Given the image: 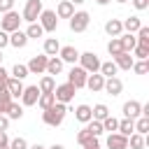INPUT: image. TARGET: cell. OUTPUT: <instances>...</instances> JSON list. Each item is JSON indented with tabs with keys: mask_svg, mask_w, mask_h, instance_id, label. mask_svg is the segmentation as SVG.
Here are the masks:
<instances>
[{
	"mask_svg": "<svg viewBox=\"0 0 149 149\" xmlns=\"http://www.w3.org/2000/svg\"><path fill=\"white\" fill-rule=\"evenodd\" d=\"M135 133H137V135H147V133H149V119H147V116H140V119L135 121Z\"/></svg>",
	"mask_w": 149,
	"mask_h": 149,
	"instance_id": "cell-36",
	"label": "cell"
},
{
	"mask_svg": "<svg viewBox=\"0 0 149 149\" xmlns=\"http://www.w3.org/2000/svg\"><path fill=\"white\" fill-rule=\"evenodd\" d=\"M86 77H88V72L81 70V68L77 65V68L70 70V74H68V84H72L74 88H84V86H86Z\"/></svg>",
	"mask_w": 149,
	"mask_h": 149,
	"instance_id": "cell-9",
	"label": "cell"
},
{
	"mask_svg": "<svg viewBox=\"0 0 149 149\" xmlns=\"http://www.w3.org/2000/svg\"><path fill=\"white\" fill-rule=\"evenodd\" d=\"M40 26H42L44 33H54V30L58 28V16H56V12H54V9H42V14H40Z\"/></svg>",
	"mask_w": 149,
	"mask_h": 149,
	"instance_id": "cell-5",
	"label": "cell"
},
{
	"mask_svg": "<svg viewBox=\"0 0 149 149\" xmlns=\"http://www.w3.org/2000/svg\"><path fill=\"white\" fill-rule=\"evenodd\" d=\"M42 0H28L26 7H23V14H21V21H28V23H37L40 14H42Z\"/></svg>",
	"mask_w": 149,
	"mask_h": 149,
	"instance_id": "cell-2",
	"label": "cell"
},
{
	"mask_svg": "<svg viewBox=\"0 0 149 149\" xmlns=\"http://www.w3.org/2000/svg\"><path fill=\"white\" fill-rule=\"evenodd\" d=\"M7 74H9V72H7V70L0 65V84H2V81H7Z\"/></svg>",
	"mask_w": 149,
	"mask_h": 149,
	"instance_id": "cell-51",
	"label": "cell"
},
{
	"mask_svg": "<svg viewBox=\"0 0 149 149\" xmlns=\"http://www.w3.org/2000/svg\"><path fill=\"white\" fill-rule=\"evenodd\" d=\"M54 102H56L54 93H40V98H37V105H40L42 109H49V107H51Z\"/></svg>",
	"mask_w": 149,
	"mask_h": 149,
	"instance_id": "cell-32",
	"label": "cell"
},
{
	"mask_svg": "<svg viewBox=\"0 0 149 149\" xmlns=\"http://www.w3.org/2000/svg\"><path fill=\"white\" fill-rule=\"evenodd\" d=\"M37 98H40V88H37V84H35V86H23L21 102H23L26 107H30V105H37Z\"/></svg>",
	"mask_w": 149,
	"mask_h": 149,
	"instance_id": "cell-10",
	"label": "cell"
},
{
	"mask_svg": "<svg viewBox=\"0 0 149 149\" xmlns=\"http://www.w3.org/2000/svg\"><path fill=\"white\" fill-rule=\"evenodd\" d=\"M121 26H123V30H128V33H137L140 28H142V21H140V16H128L126 21H121Z\"/></svg>",
	"mask_w": 149,
	"mask_h": 149,
	"instance_id": "cell-24",
	"label": "cell"
},
{
	"mask_svg": "<svg viewBox=\"0 0 149 149\" xmlns=\"http://www.w3.org/2000/svg\"><path fill=\"white\" fill-rule=\"evenodd\" d=\"M72 14H74V5H72L70 0H61L58 7H56V16H58V19H70Z\"/></svg>",
	"mask_w": 149,
	"mask_h": 149,
	"instance_id": "cell-16",
	"label": "cell"
},
{
	"mask_svg": "<svg viewBox=\"0 0 149 149\" xmlns=\"http://www.w3.org/2000/svg\"><path fill=\"white\" fill-rule=\"evenodd\" d=\"M14 9V0H0V14H7Z\"/></svg>",
	"mask_w": 149,
	"mask_h": 149,
	"instance_id": "cell-45",
	"label": "cell"
},
{
	"mask_svg": "<svg viewBox=\"0 0 149 149\" xmlns=\"http://www.w3.org/2000/svg\"><path fill=\"white\" fill-rule=\"evenodd\" d=\"M23 33H26V37H28V40H37V37H42V35H44V30H42V26H40V23H30V26H28V30H23Z\"/></svg>",
	"mask_w": 149,
	"mask_h": 149,
	"instance_id": "cell-31",
	"label": "cell"
},
{
	"mask_svg": "<svg viewBox=\"0 0 149 149\" xmlns=\"http://www.w3.org/2000/svg\"><path fill=\"white\" fill-rule=\"evenodd\" d=\"M116 2H128V0H116Z\"/></svg>",
	"mask_w": 149,
	"mask_h": 149,
	"instance_id": "cell-58",
	"label": "cell"
},
{
	"mask_svg": "<svg viewBox=\"0 0 149 149\" xmlns=\"http://www.w3.org/2000/svg\"><path fill=\"white\" fill-rule=\"evenodd\" d=\"M9 44H12L14 49H23V47L28 44L26 33H23V30H14V33H9Z\"/></svg>",
	"mask_w": 149,
	"mask_h": 149,
	"instance_id": "cell-17",
	"label": "cell"
},
{
	"mask_svg": "<svg viewBox=\"0 0 149 149\" xmlns=\"http://www.w3.org/2000/svg\"><path fill=\"white\" fill-rule=\"evenodd\" d=\"M133 2V7L137 9V12H144L147 7H149V0H130Z\"/></svg>",
	"mask_w": 149,
	"mask_h": 149,
	"instance_id": "cell-46",
	"label": "cell"
},
{
	"mask_svg": "<svg viewBox=\"0 0 149 149\" xmlns=\"http://www.w3.org/2000/svg\"><path fill=\"white\" fill-rule=\"evenodd\" d=\"M107 116H109V107H107V105L98 102L95 107H91V119H93V121H102V119H107Z\"/></svg>",
	"mask_w": 149,
	"mask_h": 149,
	"instance_id": "cell-23",
	"label": "cell"
},
{
	"mask_svg": "<svg viewBox=\"0 0 149 149\" xmlns=\"http://www.w3.org/2000/svg\"><path fill=\"white\" fill-rule=\"evenodd\" d=\"M102 91H107L109 95H119V93L123 91V81H121L119 77H109V79H105Z\"/></svg>",
	"mask_w": 149,
	"mask_h": 149,
	"instance_id": "cell-14",
	"label": "cell"
},
{
	"mask_svg": "<svg viewBox=\"0 0 149 149\" xmlns=\"http://www.w3.org/2000/svg\"><path fill=\"white\" fill-rule=\"evenodd\" d=\"M47 61H49V56H44V54L33 56L30 63L26 65L28 68V74H42V72H47Z\"/></svg>",
	"mask_w": 149,
	"mask_h": 149,
	"instance_id": "cell-8",
	"label": "cell"
},
{
	"mask_svg": "<svg viewBox=\"0 0 149 149\" xmlns=\"http://www.w3.org/2000/svg\"><path fill=\"white\" fill-rule=\"evenodd\" d=\"M19 26H21V16L12 9V12H7L2 19H0V30H5L7 35L9 33H14V30H19Z\"/></svg>",
	"mask_w": 149,
	"mask_h": 149,
	"instance_id": "cell-6",
	"label": "cell"
},
{
	"mask_svg": "<svg viewBox=\"0 0 149 149\" xmlns=\"http://www.w3.org/2000/svg\"><path fill=\"white\" fill-rule=\"evenodd\" d=\"M88 23H91L88 12H74V14L70 16V30H72V33H84V30L88 28Z\"/></svg>",
	"mask_w": 149,
	"mask_h": 149,
	"instance_id": "cell-4",
	"label": "cell"
},
{
	"mask_svg": "<svg viewBox=\"0 0 149 149\" xmlns=\"http://www.w3.org/2000/svg\"><path fill=\"white\" fill-rule=\"evenodd\" d=\"M98 5H107V2H112V0H95Z\"/></svg>",
	"mask_w": 149,
	"mask_h": 149,
	"instance_id": "cell-54",
	"label": "cell"
},
{
	"mask_svg": "<svg viewBox=\"0 0 149 149\" xmlns=\"http://www.w3.org/2000/svg\"><path fill=\"white\" fill-rule=\"evenodd\" d=\"M116 133H121L123 137L133 135V133H135V121H133V119H121V121H119V128H116Z\"/></svg>",
	"mask_w": 149,
	"mask_h": 149,
	"instance_id": "cell-26",
	"label": "cell"
},
{
	"mask_svg": "<svg viewBox=\"0 0 149 149\" xmlns=\"http://www.w3.org/2000/svg\"><path fill=\"white\" fill-rule=\"evenodd\" d=\"M28 149H44L42 144H33V147H28Z\"/></svg>",
	"mask_w": 149,
	"mask_h": 149,
	"instance_id": "cell-52",
	"label": "cell"
},
{
	"mask_svg": "<svg viewBox=\"0 0 149 149\" xmlns=\"http://www.w3.org/2000/svg\"><path fill=\"white\" fill-rule=\"evenodd\" d=\"M9 149H28V142L23 137H14V140H9Z\"/></svg>",
	"mask_w": 149,
	"mask_h": 149,
	"instance_id": "cell-44",
	"label": "cell"
},
{
	"mask_svg": "<svg viewBox=\"0 0 149 149\" xmlns=\"http://www.w3.org/2000/svg\"><path fill=\"white\" fill-rule=\"evenodd\" d=\"M86 130H88L93 137H98V135H102V133H105V130H102V123H100V121H93V119L86 123Z\"/></svg>",
	"mask_w": 149,
	"mask_h": 149,
	"instance_id": "cell-39",
	"label": "cell"
},
{
	"mask_svg": "<svg viewBox=\"0 0 149 149\" xmlns=\"http://www.w3.org/2000/svg\"><path fill=\"white\" fill-rule=\"evenodd\" d=\"M137 116H142V102H137V100H128V102H123V119H137Z\"/></svg>",
	"mask_w": 149,
	"mask_h": 149,
	"instance_id": "cell-11",
	"label": "cell"
},
{
	"mask_svg": "<svg viewBox=\"0 0 149 149\" xmlns=\"http://www.w3.org/2000/svg\"><path fill=\"white\" fill-rule=\"evenodd\" d=\"M135 40H137V44H140V47H149V28H147V26H142V28L137 30V37H135Z\"/></svg>",
	"mask_w": 149,
	"mask_h": 149,
	"instance_id": "cell-37",
	"label": "cell"
},
{
	"mask_svg": "<svg viewBox=\"0 0 149 149\" xmlns=\"http://www.w3.org/2000/svg\"><path fill=\"white\" fill-rule=\"evenodd\" d=\"M7 126H9V119L5 114H0V130H7Z\"/></svg>",
	"mask_w": 149,
	"mask_h": 149,
	"instance_id": "cell-50",
	"label": "cell"
},
{
	"mask_svg": "<svg viewBox=\"0 0 149 149\" xmlns=\"http://www.w3.org/2000/svg\"><path fill=\"white\" fill-rule=\"evenodd\" d=\"M0 149H9V147H0Z\"/></svg>",
	"mask_w": 149,
	"mask_h": 149,
	"instance_id": "cell-59",
	"label": "cell"
},
{
	"mask_svg": "<svg viewBox=\"0 0 149 149\" xmlns=\"http://www.w3.org/2000/svg\"><path fill=\"white\" fill-rule=\"evenodd\" d=\"M79 68L86 70L88 74H93V72L100 70V58L93 51H84V54H79Z\"/></svg>",
	"mask_w": 149,
	"mask_h": 149,
	"instance_id": "cell-3",
	"label": "cell"
},
{
	"mask_svg": "<svg viewBox=\"0 0 149 149\" xmlns=\"http://www.w3.org/2000/svg\"><path fill=\"white\" fill-rule=\"evenodd\" d=\"M0 147H9V137H7V130H0Z\"/></svg>",
	"mask_w": 149,
	"mask_h": 149,
	"instance_id": "cell-48",
	"label": "cell"
},
{
	"mask_svg": "<svg viewBox=\"0 0 149 149\" xmlns=\"http://www.w3.org/2000/svg\"><path fill=\"white\" fill-rule=\"evenodd\" d=\"M12 77H14V79H19V81H21V79H26V77H28V68H26V65H21V63H16V65L12 68Z\"/></svg>",
	"mask_w": 149,
	"mask_h": 149,
	"instance_id": "cell-38",
	"label": "cell"
},
{
	"mask_svg": "<svg viewBox=\"0 0 149 149\" xmlns=\"http://www.w3.org/2000/svg\"><path fill=\"white\" fill-rule=\"evenodd\" d=\"M74 119H77L79 123H88V121H91V107H88V105H79V107L74 109Z\"/></svg>",
	"mask_w": 149,
	"mask_h": 149,
	"instance_id": "cell-29",
	"label": "cell"
},
{
	"mask_svg": "<svg viewBox=\"0 0 149 149\" xmlns=\"http://www.w3.org/2000/svg\"><path fill=\"white\" fill-rule=\"evenodd\" d=\"M12 102V95H9V88H7V81H2L0 84V105H5V109H7V105Z\"/></svg>",
	"mask_w": 149,
	"mask_h": 149,
	"instance_id": "cell-40",
	"label": "cell"
},
{
	"mask_svg": "<svg viewBox=\"0 0 149 149\" xmlns=\"http://www.w3.org/2000/svg\"><path fill=\"white\" fill-rule=\"evenodd\" d=\"M7 44H9V35H7L5 30H0V51H2Z\"/></svg>",
	"mask_w": 149,
	"mask_h": 149,
	"instance_id": "cell-47",
	"label": "cell"
},
{
	"mask_svg": "<svg viewBox=\"0 0 149 149\" xmlns=\"http://www.w3.org/2000/svg\"><path fill=\"white\" fill-rule=\"evenodd\" d=\"M37 88H40V93H54V88H56V81H54V77H49V74H44V77L40 79V84H37Z\"/></svg>",
	"mask_w": 149,
	"mask_h": 149,
	"instance_id": "cell-28",
	"label": "cell"
},
{
	"mask_svg": "<svg viewBox=\"0 0 149 149\" xmlns=\"http://www.w3.org/2000/svg\"><path fill=\"white\" fill-rule=\"evenodd\" d=\"M107 51H109V56H112V58H114V56H119V54H123L119 37H112V40H109V44H107Z\"/></svg>",
	"mask_w": 149,
	"mask_h": 149,
	"instance_id": "cell-34",
	"label": "cell"
},
{
	"mask_svg": "<svg viewBox=\"0 0 149 149\" xmlns=\"http://www.w3.org/2000/svg\"><path fill=\"white\" fill-rule=\"evenodd\" d=\"M49 149H65L63 144H54V147H49Z\"/></svg>",
	"mask_w": 149,
	"mask_h": 149,
	"instance_id": "cell-53",
	"label": "cell"
},
{
	"mask_svg": "<svg viewBox=\"0 0 149 149\" xmlns=\"http://www.w3.org/2000/svg\"><path fill=\"white\" fill-rule=\"evenodd\" d=\"M133 54H135V58L147 61V58H149V47H140V44H137V47L133 49Z\"/></svg>",
	"mask_w": 149,
	"mask_h": 149,
	"instance_id": "cell-41",
	"label": "cell"
},
{
	"mask_svg": "<svg viewBox=\"0 0 149 149\" xmlns=\"http://www.w3.org/2000/svg\"><path fill=\"white\" fill-rule=\"evenodd\" d=\"M107 149H128V137L121 133H109L107 135Z\"/></svg>",
	"mask_w": 149,
	"mask_h": 149,
	"instance_id": "cell-12",
	"label": "cell"
},
{
	"mask_svg": "<svg viewBox=\"0 0 149 149\" xmlns=\"http://www.w3.org/2000/svg\"><path fill=\"white\" fill-rule=\"evenodd\" d=\"M5 116H7L9 121H12V119H21V116H23V107L12 100V102L7 105V109H5Z\"/></svg>",
	"mask_w": 149,
	"mask_h": 149,
	"instance_id": "cell-25",
	"label": "cell"
},
{
	"mask_svg": "<svg viewBox=\"0 0 149 149\" xmlns=\"http://www.w3.org/2000/svg\"><path fill=\"white\" fill-rule=\"evenodd\" d=\"M70 2H72V5H81L84 0H70Z\"/></svg>",
	"mask_w": 149,
	"mask_h": 149,
	"instance_id": "cell-55",
	"label": "cell"
},
{
	"mask_svg": "<svg viewBox=\"0 0 149 149\" xmlns=\"http://www.w3.org/2000/svg\"><path fill=\"white\" fill-rule=\"evenodd\" d=\"M91 140H93V135H91V133H88V130H86V128H84V130H79V133H77V142H79V144H81V147H84V144H88V142H91Z\"/></svg>",
	"mask_w": 149,
	"mask_h": 149,
	"instance_id": "cell-43",
	"label": "cell"
},
{
	"mask_svg": "<svg viewBox=\"0 0 149 149\" xmlns=\"http://www.w3.org/2000/svg\"><path fill=\"white\" fill-rule=\"evenodd\" d=\"M105 33H107L109 37H119V35L123 33V26H121V21H119V19H109V21L105 23Z\"/></svg>",
	"mask_w": 149,
	"mask_h": 149,
	"instance_id": "cell-19",
	"label": "cell"
},
{
	"mask_svg": "<svg viewBox=\"0 0 149 149\" xmlns=\"http://www.w3.org/2000/svg\"><path fill=\"white\" fill-rule=\"evenodd\" d=\"M61 70H63V61H61L58 56H51V58L47 61V74L54 77V74H61Z\"/></svg>",
	"mask_w": 149,
	"mask_h": 149,
	"instance_id": "cell-21",
	"label": "cell"
},
{
	"mask_svg": "<svg viewBox=\"0 0 149 149\" xmlns=\"http://www.w3.org/2000/svg\"><path fill=\"white\" fill-rule=\"evenodd\" d=\"M119 42H121V49L126 51V54H130L135 47H137V40H135V35L133 33H126V35H119Z\"/></svg>",
	"mask_w": 149,
	"mask_h": 149,
	"instance_id": "cell-20",
	"label": "cell"
},
{
	"mask_svg": "<svg viewBox=\"0 0 149 149\" xmlns=\"http://www.w3.org/2000/svg\"><path fill=\"white\" fill-rule=\"evenodd\" d=\"M84 149H100V142H98V137H93L88 144H84Z\"/></svg>",
	"mask_w": 149,
	"mask_h": 149,
	"instance_id": "cell-49",
	"label": "cell"
},
{
	"mask_svg": "<svg viewBox=\"0 0 149 149\" xmlns=\"http://www.w3.org/2000/svg\"><path fill=\"white\" fill-rule=\"evenodd\" d=\"M7 88H9L12 100H14V98H21V93H23V84H21L19 79H14V77H7Z\"/></svg>",
	"mask_w": 149,
	"mask_h": 149,
	"instance_id": "cell-22",
	"label": "cell"
},
{
	"mask_svg": "<svg viewBox=\"0 0 149 149\" xmlns=\"http://www.w3.org/2000/svg\"><path fill=\"white\" fill-rule=\"evenodd\" d=\"M0 65H2V51H0Z\"/></svg>",
	"mask_w": 149,
	"mask_h": 149,
	"instance_id": "cell-57",
	"label": "cell"
},
{
	"mask_svg": "<svg viewBox=\"0 0 149 149\" xmlns=\"http://www.w3.org/2000/svg\"><path fill=\"white\" fill-rule=\"evenodd\" d=\"M58 51H61L58 40H56V37H47V40H44V56H56Z\"/></svg>",
	"mask_w": 149,
	"mask_h": 149,
	"instance_id": "cell-27",
	"label": "cell"
},
{
	"mask_svg": "<svg viewBox=\"0 0 149 149\" xmlns=\"http://www.w3.org/2000/svg\"><path fill=\"white\" fill-rule=\"evenodd\" d=\"M133 63H135V58L130 56V54H119V56H114V65L119 68V70H130L133 68Z\"/></svg>",
	"mask_w": 149,
	"mask_h": 149,
	"instance_id": "cell-18",
	"label": "cell"
},
{
	"mask_svg": "<svg viewBox=\"0 0 149 149\" xmlns=\"http://www.w3.org/2000/svg\"><path fill=\"white\" fill-rule=\"evenodd\" d=\"M74 93H77V88H74L72 84H68V81L54 88V98H56V102H63V105H68V102L74 98Z\"/></svg>",
	"mask_w": 149,
	"mask_h": 149,
	"instance_id": "cell-7",
	"label": "cell"
},
{
	"mask_svg": "<svg viewBox=\"0 0 149 149\" xmlns=\"http://www.w3.org/2000/svg\"><path fill=\"white\" fill-rule=\"evenodd\" d=\"M100 123H102V130H109V133H116V128H119V119H114L112 114L107 119H102Z\"/></svg>",
	"mask_w": 149,
	"mask_h": 149,
	"instance_id": "cell-35",
	"label": "cell"
},
{
	"mask_svg": "<svg viewBox=\"0 0 149 149\" xmlns=\"http://www.w3.org/2000/svg\"><path fill=\"white\" fill-rule=\"evenodd\" d=\"M65 112H68V107H65L63 102H54L49 109H44V112H42V121H44L47 126L56 128V126H61V123H63Z\"/></svg>",
	"mask_w": 149,
	"mask_h": 149,
	"instance_id": "cell-1",
	"label": "cell"
},
{
	"mask_svg": "<svg viewBox=\"0 0 149 149\" xmlns=\"http://www.w3.org/2000/svg\"><path fill=\"white\" fill-rule=\"evenodd\" d=\"M102 86H105V77H102L100 72H93V74L86 77V88H88V91L98 93V91H102Z\"/></svg>",
	"mask_w": 149,
	"mask_h": 149,
	"instance_id": "cell-13",
	"label": "cell"
},
{
	"mask_svg": "<svg viewBox=\"0 0 149 149\" xmlns=\"http://www.w3.org/2000/svg\"><path fill=\"white\" fill-rule=\"evenodd\" d=\"M58 54H61V61H63V63H72V65H74V63L79 61V51H77L74 47H70V44H68V47H61Z\"/></svg>",
	"mask_w": 149,
	"mask_h": 149,
	"instance_id": "cell-15",
	"label": "cell"
},
{
	"mask_svg": "<svg viewBox=\"0 0 149 149\" xmlns=\"http://www.w3.org/2000/svg\"><path fill=\"white\" fill-rule=\"evenodd\" d=\"M130 70H135L137 74H147V72H149V63H147V61H137V63H133Z\"/></svg>",
	"mask_w": 149,
	"mask_h": 149,
	"instance_id": "cell-42",
	"label": "cell"
},
{
	"mask_svg": "<svg viewBox=\"0 0 149 149\" xmlns=\"http://www.w3.org/2000/svg\"><path fill=\"white\" fill-rule=\"evenodd\" d=\"M116 70H119V68L114 65V61H107V63H100V70H98V72H100L105 79H109V77H116Z\"/></svg>",
	"mask_w": 149,
	"mask_h": 149,
	"instance_id": "cell-30",
	"label": "cell"
},
{
	"mask_svg": "<svg viewBox=\"0 0 149 149\" xmlns=\"http://www.w3.org/2000/svg\"><path fill=\"white\" fill-rule=\"evenodd\" d=\"M144 135H137V133H133V135H128V144H130V149H144Z\"/></svg>",
	"mask_w": 149,
	"mask_h": 149,
	"instance_id": "cell-33",
	"label": "cell"
},
{
	"mask_svg": "<svg viewBox=\"0 0 149 149\" xmlns=\"http://www.w3.org/2000/svg\"><path fill=\"white\" fill-rule=\"evenodd\" d=\"M0 114H5V105H0Z\"/></svg>",
	"mask_w": 149,
	"mask_h": 149,
	"instance_id": "cell-56",
	"label": "cell"
}]
</instances>
